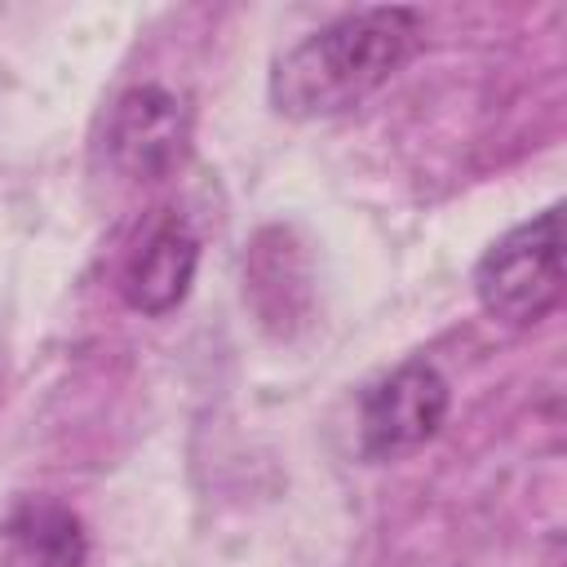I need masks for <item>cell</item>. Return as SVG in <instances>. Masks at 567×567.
Wrapping results in <instances>:
<instances>
[{
	"instance_id": "cell-6",
	"label": "cell",
	"mask_w": 567,
	"mask_h": 567,
	"mask_svg": "<svg viewBox=\"0 0 567 567\" xmlns=\"http://www.w3.org/2000/svg\"><path fill=\"white\" fill-rule=\"evenodd\" d=\"M89 536L53 496H22L0 514V567H84Z\"/></svg>"
},
{
	"instance_id": "cell-1",
	"label": "cell",
	"mask_w": 567,
	"mask_h": 567,
	"mask_svg": "<svg viewBox=\"0 0 567 567\" xmlns=\"http://www.w3.org/2000/svg\"><path fill=\"white\" fill-rule=\"evenodd\" d=\"M425 18L408 4H372L337 13L288 44L266 80V97L284 120H332L385 89L416 53Z\"/></svg>"
},
{
	"instance_id": "cell-3",
	"label": "cell",
	"mask_w": 567,
	"mask_h": 567,
	"mask_svg": "<svg viewBox=\"0 0 567 567\" xmlns=\"http://www.w3.org/2000/svg\"><path fill=\"white\" fill-rule=\"evenodd\" d=\"M190 137H195V111L177 89L133 84L115 97L102 146H106V164L124 182L155 186L186 164Z\"/></svg>"
},
{
	"instance_id": "cell-4",
	"label": "cell",
	"mask_w": 567,
	"mask_h": 567,
	"mask_svg": "<svg viewBox=\"0 0 567 567\" xmlns=\"http://www.w3.org/2000/svg\"><path fill=\"white\" fill-rule=\"evenodd\" d=\"M452 412L447 377L425 363L408 359L377 377L359 399V456L363 461H403L425 447Z\"/></svg>"
},
{
	"instance_id": "cell-5",
	"label": "cell",
	"mask_w": 567,
	"mask_h": 567,
	"mask_svg": "<svg viewBox=\"0 0 567 567\" xmlns=\"http://www.w3.org/2000/svg\"><path fill=\"white\" fill-rule=\"evenodd\" d=\"M195 270H199V239H195L190 221L177 213H164L151 221L137 252L124 261L120 292L137 315L159 319L186 301Z\"/></svg>"
},
{
	"instance_id": "cell-2",
	"label": "cell",
	"mask_w": 567,
	"mask_h": 567,
	"mask_svg": "<svg viewBox=\"0 0 567 567\" xmlns=\"http://www.w3.org/2000/svg\"><path fill=\"white\" fill-rule=\"evenodd\" d=\"M478 306L505 328H532L563 301V208L549 204L536 217L505 230L474 266Z\"/></svg>"
}]
</instances>
